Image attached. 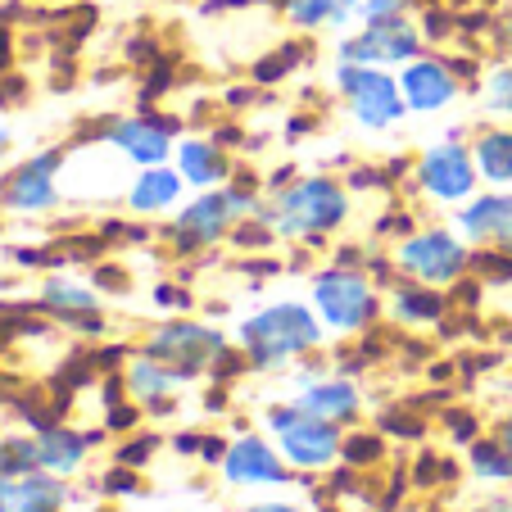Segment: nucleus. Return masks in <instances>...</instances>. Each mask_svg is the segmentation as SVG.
I'll list each match as a JSON object with an SVG mask.
<instances>
[{
	"instance_id": "obj_1",
	"label": "nucleus",
	"mask_w": 512,
	"mask_h": 512,
	"mask_svg": "<svg viewBox=\"0 0 512 512\" xmlns=\"http://www.w3.org/2000/svg\"><path fill=\"white\" fill-rule=\"evenodd\" d=\"M345 218H349V195L331 177L295 182L290 191L277 195L272 209H263V223L281 236H322V232H336Z\"/></svg>"
},
{
	"instance_id": "obj_2",
	"label": "nucleus",
	"mask_w": 512,
	"mask_h": 512,
	"mask_svg": "<svg viewBox=\"0 0 512 512\" xmlns=\"http://www.w3.org/2000/svg\"><path fill=\"white\" fill-rule=\"evenodd\" d=\"M322 340V322L313 318L304 304H272V309L254 313L241 327V345L245 358L254 368H272V363H286V358L304 354Z\"/></svg>"
},
{
	"instance_id": "obj_3",
	"label": "nucleus",
	"mask_w": 512,
	"mask_h": 512,
	"mask_svg": "<svg viewBox=\"0 0 512 512\" xmlns=\"http://www.w3.org/2000/svg\"><path fill=\"white\" fill-rule=\"evenodd\" d=\"M336 87L345 91L354 118L363 127H372V132H381V127H395L399 118H404V109H408L399 82L390 78L386 68H377V64H349V59H340Z\"/></svg>"
},
{
	"instance_id": "obj_4",
	"label": "nucleus",
	"mask_w": 512,
	"mask_h": 512,
	"mask_svg": "<svg viewBox=\"0 0 512 512\" xmlns=\"http://www.w3.org/2000/svg\"><path fill=\"white\" fill-rule=\"evenodd\" d=\"M245 213H254V200L245 195V186H218V191H204L200 200H191L173 223V241L177 250H200L213 245L218 236H227Z\"/></svg>"
},
{
	"instance_id": "obj_5",
	"label": "nucleus",
	"mask_w": 512,
	"mask_h": 512,
	"mask_svg": "<svg viewBox=\"0 0 512 512\" xmlns=\"http://www.w3.org/2000/svg\"><path fill=\"white\" fill-rule=\"evenodd\" d=\"M313 304L318 318L336 331H363L377 318V295H372L368 277L349 268H331L313 281Z\"/></svg>"
},
{
	"instance_id": "obj_6",
	"label": "nucleus",
	"mask_w": 512,
	"mask_h": 512,
	"mask_svg": "<svg viewBox=\"0 0 512 512\" xmlns=\"http://www.w3.org/2000/svg\"><path fill=\"white\" fill-rule=\"evenodd\" d=\"M145 354L155 358V363H164L173 377H195L200 368L223 358V336L200 327V322H168V327H159L150 336Z\"/></svg>"
},
{
	"instance_id": "obj_7",
	"label": "nucleus",
	"mask_w": 512,
	"mask_h": 512,
	"mask_svg": "<svg viewBox=\"0 0 512 512\" xmlns=\"http://www.w3.org/2000/svg\"><path fill=\"white\" fill-rule=\"evenodd\" d=\"M417 50H422V32L404 14L372 19V23H363V32L340 41V59H349V64H377V68L408 64V59H417Z\"/></svg>"
},
{
	"instance_id": "obj_8",
	"label": "nucleus",
	"mask_w": 512,
	"mask_h": 512,
	"mask_svg": "<svg viewBox=\"0 0 512 512\" xmlns=\"http://www.w3.org/2000/svg\"><path fill=\"white\" fill-rule=\"evenodd\" d=\"M395 263L404 272H413L417 281H426V286H449L454 277L467 272L472 254H467V245L449 232H417L395 250Z\"/></svg>"
},
{
	"instance_id": "obj_9",
	"label": "nucleus",
	"mask_w": 512,
	"mask_h": 512,
	"mask_svg": "<svg viewBox=\"0 0 512 512\" xmlns=\"http://www.w3.org/2000/svg\"><path fill=\"white\" fill-rule=\"evenodd\" d=\"M272 431L281 435V449L295 467H327L340 449L336 422H322V417H309L300 404L295 408H277L272 413Z\"/></svg>"
},
{
	"instance_id": "obj_10",
	"label": "nucleus",
	"mask_w": 512,
	"mask_h": 512,
	"mask_svg": "<svg viewBox=\"0 0 512 512\" xmlns=\"http://www.w3.org/2000/svg\"><path fill=\"white\" fill-rule=\"evenodd\" d=\"M476 177H481L476 155L458 141H440L435 150H426L422 164H417V182H422V191L435 195V200H445V204L467 200V195L476 191Z\"/></svg>"
},
{
	"instance_id": "obj_11",
	"label": "nucleus",
	"mask_w": 512,
	"mask_h": 512,
	"mask_svg": "<svg viewBox=\"0 0 512 512\" xmlns=\"http://www.w3.org/2000/svg\"><path fill=\"white\" fill-rule=\"evenodd\" d=\"M399 91H404L408 109H417V114H435V109L454 105L458 96V73L454 64H445V59H408L404 73H399Z\"/></svg>"
},
{
	"instance_id": "obj_12",
	"label": "nucleus",
	"mask_w": 512,
	"mask_h": 512,
	"mask_svg": "<svg viewBox=\"0 0 512 512\" xmlns=\"http://www.w3.org/2000/svg\"><path fill=\"white\" fill-rule=\"evenodd\" d=\"M105 136H109V145H118V150L141 168H155L173 155V123H168V118H150V114L123 118V123H114Z\"/></svg>"
},
{
	"instance_id": "obj_13",
	"label": "nucleus",
	"mask_w": 512,
	"mask_h": 512,
	"mask_svg": "<svg viewBox=\"0 0 512 512\" xmlns=\"http://www.w3.org/2000/svg\"><path fill=\"white\" fill-rule=\"evenodd\" d=\"M59 164H64V155L59 150H46V155L28 159V164L19 168V173H10V182H5V204L19 213H41L50 209V204L59 200V186H55V173Z\"/></svg>"
},
{
	"instance_id": "obj_14",
	"label": "nucleus",
	"mask_w": 512,
	"mask_h": 512,
	"mask_svg": "<svg viewBox=\"0 0 512 512\" xmlns=\"http://www.w3.org/2000/svg\"><path fill=\"white\" fill-rule=\"evenodd\" d=\"M223 472H227V481H236V485H277V481H286V467L277 463V454H272L263 440H241V445H232Z\"/></svg>"
},
{
	"instance_id": "obj_15",
	"label": "nucleus",
	"mask_w": 512,
	"mask_h": 512,
	"mask_svg": "<svg viewBox=\"0 0 512 512\" xmlns=\"http://www.w3.org/2000/svg\"><path fill=\"white\" fill-rule=\"evenodd\" d=\"M182 182L186 177L177 173V168H164V164L141 168L136 182H132V191H127V204H132L136 213H164L182 200Z\"/></svg>"
},
{
	"instance_id": "obj_16",
	"label": "nucleus",
	"mask_w": 512,
	"mask_h": 512,
	"mask_svg": "<svg viewBox=\"0 0 512 512\" xmlns=\"http://www.w3.org/2000/svg\"><path fill=\"white\" fill-rule=\"evenodd\" d=\"M173 155H177V173L191 186H223L227 182V155L213 141H195L191 136V141L173 145Z\"/></svg>"
},
{
	"instance_id": "obj_17",
	"label": "nucleus",
	"mask_w": 512,
	"mask_h": 512,
	"mask_svg": "<svg viewBox=\"0 0 512 512\" xmlns=\"http://www.w3.org/2000/svg\"><path fill=\"white\" fill-rule=\"evenodd\" d=\"M512 223V195H472L463 213H458V227H463L472 241H499Z\"/></svg>"
},
{
	"instance_id": "obj_18",
	"label": "nucleus",
	"mask_w": 512,
	"mask_h": 512,
	"mask_svg": "<svg viewBox=\"0 0 512 512\" xmlns=\"http://www.w3.org/2000/svg\"><path fill=\"white\" fill-rule=\"evenodd\" d=\"M41 304L50 313H59L64 322H78L82 331H100V318H96V295L78 281H46L41 290Z\"/></svg>"
},
{
	"instance_id": "obj_19",
	"label": "nucleus",
	"mask_w": 512,
	"mask_h": 512,
	"mask_svg": "<svg viewBox=\"0 0 512 512\" xmlns=\"http://www.w3.org/2000/svg\"><path fill=\"white\" fill-rule=\"evenodd\" d=\"M37 454H41V467H46V472L68 476L82 467L87 440H82L78 431H68V426H46V431L37 435Z\"/></svg>"
},
{
	"instance_id": "obj_20",
	"label": "nucleus",
	"mask_w": 512,
	"mask_h": 512,
	"mask_svg": "<svg viewBox=\"0 0 512 512\" xmlns=\"http://www.w3.org/2000/svg\"><path fill=\"white\" fill-rule=\"evenodd\" d=\"M300 408L309 417H322V422H349L358 413V390L345 386V381H322V386L304 390Z\"/></svg>"
},
{
	"instance_id": "obj_21",
	"label": "nucleus",
	"mask_w": 512,
	"mask_h": 512,
	"mask_svg": "<svg viewBox=\"0 0 512 512\" xmlns=\"http://www.w3.org/2000/svg\"><path fill=\"white\" fill-rule=\"evenodd\" d=\"M295 28H340L349 14H358V0H277Z\"/></svg>"
},
{
	"instance_id": "obj_22",
	"label": "nucleus",
	"mask_w": 512,
	"mask_h": 512,
	"mask_svg": "<svg viewBox=\"0 0 512 512\" xmlns=\"http://www.w3.org/2000/svg\"><path fill=\"white\" fill-rule=\"evenodd\" d=\"M476 168L485 182L512 186V132H485L476 141Z\"/></svg>"
},
{
	"instance_id": "obj_23",
	"label": "nucleus",
	"mask_w": 512,
	"mask_h": 512,
	"mask_svg": "<svg viewBox=\"0 0 512 512\" xmlns=\"http://www.w3.org/2000/svg\"><path fill=\"white\" fill-rule=\"evenodd\" d=\"M64 503V485L55 476L28 472L19 485H14V512H55Z\"/></svg>"
},
{
	"instance_id": "obj_24",
	"label": "nucleus",
	"mask_w": 512,
	"mask_h": 512,
	"mask_svg": "<svg viewBox=\"0 0 512 512\" xmlns=\"http://www.w3.org/2000/svg\"><path fill=\"white\" fill-rule=\"evenodd\" d=\"M440 313H445V300H440L435 290L404 286L395 295V318H404V322H435Z\"/></svg>"
},
{
	"instance_id": "obj_25",
	"label": "nucleus",
	"mask_w": 512,
	"mask_h": 512,
	"mask_svg": "<svg viewBox=\"0 0 512 512\" xmlns=\"http://www.w3.org/2000/svg\"><path fill=\"white\" fill-rule=\"evenodd\" d=\"M472 472L476 476H490V481H512V445L508 440H481L472 445Z\"/></svg>"
},
{
	"instance_id": "obj_26",
	"label": "nucleus",
	"mask_w": 512,
	"mask_h": 512,
	"mask_svg": "<svg viewBox=\"0 0 512 512\" xmlns=\"http://www.w3.org/2000/svg\"><path fill=\"white\" fill-rule=\"evenodd\" d=\"M173 381H177L173 372H168L164 363H155L150 354H145L141 363H132V372H127V386H132V395H141V399H159Z\"/></svg>"
},
{
	"instance_id": "obj_27",
	"label": "nucleus",
	"mask_w": 512,
	"mask_h": 512,
	"mask_svg": "<svg viewBox=\"0 0 512 512\" xmlns=\"http://www.w3.org/2000/svg\"><path fill=\"white\" fill-rule=\"evenodd\" d=\"M41 467L37 440H5L0 445V476H28Z\"/></svg>"
},
{
	"instance_id": "obj_28",
	"label": "nucleus",
	"mask_w": 512,
	"mask_h": 512,
	"mask_svg": "<svg viewBox=\"0 0 512 512\" xmlns=\"http://www.w3.org/2000/svg\"><path fill=\"white\" fill-rule=\"evenodd\" d=\"M485 105H490V114H512V68H499L490 78Z\"/></svg>"
},
{
	"instance_id": "obj_29",
	"label": "nucleus",
	"mask_w": 512,
	"mask_h": 512,
	"mask_svg": "<svg viewBox=\"0 0 512 512\" xmlns=\"http://www.w3.org/2000/svg\"><path fill=\"white\" fill-rule=\"evenodd\" d=\"M295 59H300V50H295V46H281L277 55L263 59V64L254 68V78H259V82H277L281 73H286V68H295Z\"/></svg>"
},
{
	"instance_id": "obj_30",
	"label": "nucleus",
	"mask_w": 512,
	"mask_h": 512,
	"mask_svg": "<svg viewBox=\"0 0 512 512\" xmlns=\"http://www.w3.org/2000/svg\"><path fill=\"white\" fill-rule=\"evenodd\" d=\"M413 0H358V19L372 23V19H395V14H404Z\"/></svg>"
},
{
	"instance_id": "obj_31",
	"label": "nucleus",
	"mask_w": 512,
	"mask_h": 512,
	"mask_svg": "<svg viewBox=\"0 0 512 512\" xmlns=\"http://www.w3.org/2000/svg\"><path fill=\"white\" fill-rule=\"evenodd\" d=\"M345 458L358 463V467H363V458L372 463V458H381V440H363V435H354V440L345 445Z\"/></svg>"
},
{
	"instance_id": "obj_32",
	"label": "nucleus",
	"mask_w": 512,
	"mask_h": 512,
	"mask_svg": "<svg viewBox=\"0 0 512 512\" xmlns=\"http://www.w3.org/2000/svg\"><path fill=\"white\" fill-rule=\"evenodd\" d=\"M150 449H155V440H136V445H127L123 454H118V463L141 467V458H150Z\"/></svg>"
},
{
	"instance_id": "obj_33",
	"label": "nucleus",
	"mask_w": 512,
	"mask_h": 512,
	"mask_svg": "<svg viewBox=\"0 0 512 512\" xmlns=\"http://www.w3.org/2000/svg\"><path fill=\"white\" fill-rule=\"evenodd\" d=\"M0 512H14V485H10V476H0Z\"/></svg>"
},
{
	"instance_id": "obj_34",
	"label": "nucleus",
	"mask_w": 512,
	"mask_h": 512,
	"mask_svg": "<svg viewBox=\"0 0 512 512\" xmlns=\"http://www.w3.org/2000/svg\"><path fill=\"white\" fill-rule=\"evenodd\" d=\"M132 476H123V472H114V476H105V490H132Z\"/></svg>"
},
{
	"instance_id": "obj_35",
	"label": "nucleus",
	"mask_w": 512,
	"mask_h": 512,
	"mask_svg": "<svg viewBox=\"0 0 512 512\" xmlns=\"http://www.w3.org/2000/svg\"><path fill=\"white\" fill-rule=\"evenodd\" d=\"M159 304H186V295H177V286H159Z\"/></svg>"
},
{
	"instance_id": "obj_36",
	"label": "nucleus",
	"mask_w": 512,
	"mask_h": 512,
	"mask_svg": "<svg viewBox=\"0 0 512 512\" xmlns=\"http://www.w3.org/2000/svg\"><path fill=\"white\" fill-rule=\"evenodd\" d=\"M245 512H300V508H290V503H254V508Z\"/></svg>"
},
{
	"instance_id": "obj_37",
	"label": "nucleus",
	"mask_w": 512,
	"mask_h": 512,
	"mask_svg": "<svg viewBox=\"0 0 512 512\" xmlns=\"http://www.w3.org/2000/svg\"><path fill=\"white\" fill-rule=\"evenodd\" d=\"M132 417H136L132 408H118V413L109 417V422H114V431H123V426H132Z\"/></svg>"
},
{
	"instance_id": "obj_38",
	"label": "nucleus",
	"mask_w": 512,
	"mask_h": 512,
	"mask_svg": "<svg viewBox=\"0 0 512 512\" xmlns=\"http://www.w3.org/2000/svg\"><path fill=\"white\" fill-rule=\"evenodd\" d=\"M481 512H512V499H494V503H485Z\"/></svg>"
},
{
	"instance_id": "obj_39",
	"label": "nucleus",
	"mask_w": 512,
	"mask_h": 512,
	"mask_svg": "<svg viewBox=\"0 0 512 512\" xmlns=\"http://www.w3.org/2000/svg\"><path fill=\"white\" fill-rule=\"evenodd\" d=\"M499 254H508V259H512V223H508V232L499 236Z\"/></svg>"
},
{
	"instance_id": "obj_40",
	"label": "nucleus",
	"mask_w": 512,
	"mask_h": 512,
	"mask_svg": "<svg viewBox=\"0 0 512 512\" xmlns=\"http://www.w3.org/2000/svg\"><path fill=\"white\" fill-rule=\"evenodd\" d=\"M503 440H508V445H512V417H508V422H503Z\"/></svg>"
},
{
	"instance_id": "obj_41",
	"label": "nucleus",
	"mask_w": 512,
	"mask_h": 512,
	"mask_svg": "<svg viewBox=\"0 0 512 512\" xmlns=\"http://www.w3.org/2000/svg\"><path fill=\"white\" fill-rule=\"evenodd\" d=\"M5 145H10V132H0V155H5Z\"/></svg>"
}]
</instances>
